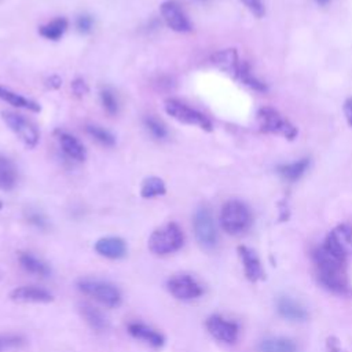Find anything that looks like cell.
Instances as JSON below:
<instances>
[{"instance_id":"cell-1","label":"cell","mask_w":352,"mask_h":352,"mask_svg":"<svg viewBox=\"0 0 352 352\" xmlns=\"http://www.w3.org/2000/svg\"><path fill=\"white\" fill-rule=\"evenodd\" d=\"M183 245H184L183 230L175 221L166 223L155 228L147 239V248L155 256H169L180 250Z\"/></svg>"},{"instance_id":"cell-28","label":"cell","mask_w":352,"mask_h":352,"mask_svg":"<svg viewBox=\"0 0 352 352\" xmlns=\"http://www.w3.org/2000/svg\"><path fill=\"white\" fill-rule=\"evenodd\" d=\"M143 122H144V126L147 128V131L155 139H165L168 136V129H166L165 124L161 120H158L157 117L147 116V117H144Z\"/></svg>"},{"instance_id":"cell-30","label":"cell","mask_w":352,"mask_h":352,"mask_svg":"<svg viewBox=\"0 0 352 352\" xmlns=\"http://www.w3.org/2000/svg\"><path fill=\"white\" fill-rule=\"evenodd\" d=\"M338 239L341 241L342 246L345 248L346 253H352V226L349 224H340L334 230Z\"/></svg>"},{"instance_id":"cell-9","label":"cell","mask_w":352,"mask_h":352,"mask_svg":"<svg viewBox=\"0 0 352 352\" xmlns=\"http://www.w3.org/2000/svg\"><path fill=\"white\" fill-rule=\"evenodd\" d=\"M205 327L214 340L224 344H234L239 336V326L236 324V322L217 314L206 318Z\"/></svg>"},{"instance_id":"cell-34","label":"cell","mask_w":352,"mask_h":352,"mask_svg":"<svg viewBox=\"0 0 352 352\" xmlns=\"http://www.w3.org/2000/svg\"><path fill=\"white\" fill-rule=\"evenodd\" d=\"M241 1H242V3L248 7V10H249L253 15H256L257 18H260V16L264 15L265 10H264V4H263L261 0H241Z\"/></svg>"},{"instance_id":"cell-17","label":"cell","mask_w":352,"mask_h":352,"mask_svg":"<svg viewBox=\"0 0 352 352\" xmlns=\"http://www.w3.org/2000/svg\"><path fill=\"white\" fill-rule=\"evenodd\" d=\"M18 263L25 272L38 278H48L52 272L50 264L32 252H21L18 254Z\"/></svg>"},{"instance_id":"cell-25","label":"cell","mask_w":352,"mask_h":352,"mask_svg":"<svg viewBox=\"0 0 352 352\" xmlns=\"http://www.w3.org/2000/svg\"><path fill=\"white\" fill-rule=\"evenodd\" d=\"M322 248H323L324 250H327V252H329L333 257H336L337 260H340V261H342V263H346V256H348V253H346L345 248L342 246L341 241L338 239L337 234L334 232V230L327 234L324 242L322 243Z\"/></svg>"},{"instance_id":"cell-8","label":"cell","mask_w":352,"mask_h":352,"mask_svg":"<svg viewBox=\"0 0 352 352\" xmlns=\"http://www.w3.org/2000/svg\"><path fill=\"white\" fill-rule=\"evenodd\" d=\"M257 121L258 126L264 132L282 135L287 139H294L297 136V129L294 128V125H292L272 107H261L257 111Z\"/></svg>"},{"instance_id":"cell-7","label":"cell","mask_w":352,"mask_h":352,"mask_svg":"<svg viewBox=\"0 0 352 352\" xmlns=\"http://www.w3.org/2000/svg\"><path fill=\"white\" fill-rule=\"evenodd\" d=\"M166 289L176 300L191 301L197 300L204 294L202 285L190 274L179 272L168 278Z\"/></svg>"},{"instance_id":"cell-37","label":"cell","mask_w":352,"mask_h":352,"mask_svg":"<svg viewBox=\"0 0 352 352\" xmlns=\"http://www.w3.org/2000/svg\"><path fill=\"white\" fill-rule=\"evenodd\" d=\"M344 114L348 124L352 126V98H349L344 104Z\"/></svg>"},{"instance_id":"cell-36","label":"cell","mask_w":352,"mask_h":352,"mask_svg":"<svg viewBox=\"0 0 352 352\" xmlns=\"http://www.w3.org/2000/svg\"><path fill=\"white\" fill-rule=\"evenodd\" d=\"M45 85H47V88H50V89H58V88L62 85V78H60L59 76H56V74L50 76V77L45 80Z\"/></svg>"},{"instance_id":"cell-11","label":"cell","mask_w":352,"mask_h":352,"mask_svg":"<svg viewBox=\"0 0 352 352\" xmlns=\"http://www.w3.org/2000/svg\"><path fill=\"white\" fill-rule=\"evenodd\" d=\"M126 331L131 337L148 345L153 349H160L165 344L164 334L143 322H129L126 324Z\"/></svg>"},{"instance_id":"cell-21","label":"cell","mask_w":352,"mask_h":352,"mask_svg":"<svg viewBox=\"0 0 352 352\" xmlns=\"http://www.w3.org/2000/svg\"><path fill=\"white\" fill-rule=\"evenodd\" d=\"M18 172L15 164L6 155L0 154V190L11 191L16 186Z\"/></svg>"},{"instance_id":"cell-39","label":"cell","mask_w":352,"mask_h":352,"mask_svg":"<svg viewBox=\"0 0 352 352\" xmlns=\"http://www.w3.org/2000/svg\"><path fill=\"white\" fill-rule=\"evenodd\" d=\"M1 209H3V202L0 201V210H1Z\"/></svg>"},{"instance_id":"cell-15","label":"cell","mask_w":352,"mask_h":352,"mask_svg":"<svg viewBox=\"0 0 352 352\" xmlns=\"http://www.w3.org/2000/svg\"><path fill=\"white\" fill-rule=\"evenodd\" d=\"M58 143L62 148V151L65 153L66 157H69L73 161L77 162H82L87 158V150L84 147V144L72 133L66 132V131H55Z\"/></svg>"},{"instance_id":"cell-23","label":"cell","mask_w":352,"mask_h":352,"mask_svg":"<svg viewBox=\"0 0 352 352\" xmlns=\"http://www.w3.org/2000/svg\"><path fill=\"white\" fill-rule=\"evenodd\" d=\"M67 19L66 18H55L45 25H41L38 28V33L41 37L51 40V41H58L66 32L67 29Z\"/></svg>"},{"instance_id":"cell-13","label":"cell","mask_w":352,"mask_h":352,"mask_svg":"<svg viewBox=\"0 0 352 352\" xmlns=\"http://www.w3.org/2000/svg\"><path fill=\"white\" fill-rule=\"evenodd\" d=\"M94 249L99 256H102L104 258H109V260L124 258L128 253L126 242L122 238L114 236V235L99 238L95 242Z\"/></svg>"},{"instance_id":"cell-38","label":"cell","mask_w":352,"mask_h":352,"mask_svg":"<svg viewBox=\"0 0 352 352\" xmlns=\"http://www.w3.org/2000/svg\"><path fill=\"white\" fill-rule=\"evenodd\" d=\"M318 1H320V3H323V4H324L327 0H318Z\"/></svg>"},{"instance_id":"cell-33","label":"cell","mask_w":352,"mask_h":352,"mask_svg":"<svg viewBox=\"0 0 352 352\" xmlns=\"http://www.w3.org/2000/svg\"><path fill=\"white\" fill-rule=\"evenodd\" d=\"M76 28L80 33L88 34L94 29V18L89 14H81L76 19Z\"/></svg>"},{"instance_id":"cell-5","label":"cell","mask_w":352,"mask_h":352,"mask_svg":"<svg viewBox=\"0 0 352 352\" xmlns=\"http://www.w3.org/2000/svg\"><path fill=\"white\" fill-rule=\"evenodd\" d=\"M192 230H194L197 242L204 249L210 250L216 248L219 241L217 228H216L213 216L206 206H201L199 209H197L192 219Z\"/></svg>"},{"instance_id":"cell-4","label":"cell","mask_w":352,"mask_h":352,"mask_svg":"<svg viewBox=\"0 0 352 352\" xmlns=\"http://www.w3.org/2000/svg\"><path fill=\"white\" fill-rule=\"evenodd\" d=\"M164 110L168 116H170L173 120H176L182 124L194 125V126H198L208 132L212 131V122L205 114L190 107L188 104L183 103L179 99H175V98L166 99L164 102Z\"/></svg>"},{"instance_id":"cell-3","label":"cell","mask_w":352,"mask_h":352,"mask_svg":"<svg viewBox=\"0 0 352 352\" xmlns=\"http://www.w3.org/2000/svg\"><path fill=\"white\" fill-rule=\"evenodd\" d=\"M252 224L250 209L238 199L227 201L220 212V226L230 235H241Z\"/></svg>"},{"instance_id":"cell-18","label":"cell","mask_w":352,"mask_h":352,"mask_svg":"<svg viewBox=\"0 0 352 352\" xmlns=\"http://www.w3.org/2000/svg\"><path fill=\"white\" fill-rule=\"evenodd\" d=\"M278 314L292 322H302L308 318L307 309L290 297H280L276 302Z\"/></svg>"},{"instance_id":"cell-12","label":"cell","mask_w":352,"mask_h":352,"mask_svg":"<svg viewBox=\"0 0 352 352\" xmlns=\"http://www.w3.org/2000/svg\"><path fill=\"white\" fill-rule=\"evenodd\" d=\"M10 298L15 302H33V304H47L54 300V296L50 290L36 286V285H23L12 289L10 292Z\"/></svg>"},{"instance_id":"cell-27","label":"cell","mask_w":352,"mask_h":352,"mask_svg":"<svg viewBox=\"0 0 352 352\" xmlns=\"http://www.w3.org/2000/svg\"><path fill=\"white\" fill-rule=\"evenodd\" d=\"M307 168H308V161L307 160H300V161H296V162H292V164L282 165V166H279L278 170H279V173L282 175L283 179L294 182V180H297L302 176V173L307 170Z\"/></svg>"},{"instance_id":"cell-14","label":"cell","mask_w":352,"mask_h":352,"mask_svg":"<svg viewBox=\"0 0 352 352\" xmlns=\"http://www.w3.org/2000/svg\"><path fill=\"white\" fill-rule=\"evenodd\" d=\"M210 62L219 67L220 70L228 73L230 76L238 78L242 67H243V62L239 60L238 52L234 48H226V50H220L217 52H214L210 56Z\"/></svg>"},{"instance_id":"cell-31","label":"cell","mask_w":352,"mask_h":352,"mask_svg":"<svg viewBox=\"0 0 352 352\" xmlns=\"http://www.w3.org/2000/svg\"><path fill=\"white\" fill-rule=\"evenodd\" d=\"M22 344H23V338L21 336H16V334L0 336V351L18 348Z\"/></svg>"},{"instance_id":"cell-2","label":"cell","mask_w":352,"mask_h":352,"mask_svg":"<svg viewBox=\"0 0 352 352\" xmlns=\"http://www.w3.org/2000/svg\"><path fill=\"white\" fill-rule=\"evenodd\" d=\"M77 289L82 294L94 298L95 301L107 308H117L122 302V294L120 289L106 279L84 276L77 280Z\"/></svg>"},{"instance_id":"cell-10","label":"cell","mask_w":352,"mask_h":352,"mask_svg":"<svg viewBox=\"0 0 352 352\" xmlns=\"http://www.w3.org/2000/svg\"><path fill=\"white\" fill-rule=\"evenodd\" d=\"M160 12L162 19L165 21L166 26L177 33H187L191 32L192 25L184 11L172 0H166L160 6Z\"/></svg>"},{"instance_id":"cell-19","label":"cell","mask_w":352,"mask_h":352,"mask_svg":"<svg viewBox=\"0 0 352 352\" xmlns=\"http://www.w3.org/2000/svg\"><path fill=\"white\" fill-rule=\"evenodd\" d=\"M80 314L84 318V320L88 323V326L95 331H103L109 326V320L103 311H100L98 307L89 304V302H81L78 305Z\"/></svg>"},{"instance_id":"cell-29","label":"cell","mask_w":352,"mask_h":352,"mask_svg":"<svg viewBox=\"0 0 352 352\" xmlns=\"http://www.w3.org/2000/svg\"><path fill=\"white\" fill-rule=\"evenodd\" d=\"M99 98H100V103H102L103 109L110 116H114L118 113V100L110 88H102L99 92Z\"/></svg>"},{"instance_id":"cell-32","label":"cell","mask_w":352,"mask_h":352,"mask_svg":"<svg viewBox=\"0 0 352 352\" xmlns=\"http://www.w3.org/2000/svg\"><path fill=\"white\" fill-rule=\"evenodd\" d=\"M26 220H28L33 227H36V228H38V230H47V227H48L47 217H45L43 213L37 212V210H29V212L26 213Z\"/></svg>"},{"instance_id":"cell-20","label":"cell","mask_w":352,"mask_h":352,"mask_svg":"<svg viewBox=\"0 0 352 352\" xmlns=\"http://www.w3.org/2000/svg\"><path fill=\"white\" fill-rule=\"evenodd\" d=\"M0 99L7 102V103H10L14 107L30 110L33 113H38L41 110V107H40V104L37 102H34V100H32L29 98H25L21 94L14 92L10 88L3 87V85H0Z\"/></svg>"},{"instance_id":"cell-16","label":"cell","mask_w":352,"mask_h":352,"mask_svg":"<svg viewBox=\"0 0 352 352\" xmlns=\"http://www.w3.org/2000/svg\"><path fill=\"white\" fill-rule=\"evenodd\" d=\"M236 252H238L239 260L242 263L245 276L250 282L261 280L264 278V271H263V267H261V263H260L257 254L250 248L243 246V245L238 246Z\"/></svg>"},{"instance_id":"cell-35","label":"cell","mask_w":352,"mask_h":352,"mask_svg":"<svg viewBox=\"0 0 352 352\" xmlns=\"http://www.w3.org/2000/svg\"><path fill=\"white\" fill-rule=\"evenodd\" d=\"M72 91L77 98H82L88 94L89 88L87 85V82L82 78H76L72 81Z\"/></svg>"},{"instance_id":"cell-24","label":"cell","mask_w":352,"mask_h":352,"mask_svg":"<svg viewBox=\"0 0 352 352\" xmlns=\"http://www.w3.org/2000/svg\"><path fill=\"white\" fill-rule=\"evenodd\" d=\"M166 194V186L161 177L148 176L140 184V197L144 199L161 197Z\"/></svg>"},{"instance_id":"cell-6","label":"cell","mask_w":352,"mask_h":352,"mask_svg":"<svg viewBox=\"0 0 352 352\" xmlns=\"http://www.w3.org/2000/svg\"><path fill=\"white\" fill-rule=\"evenodd\" d=\"M1 118L8 129L21 140L26 148H34L37 146L40 135L29 120L14 111H1Z\"/></svg>"},{"instance_id":"cell-22","label":"cell","mask_w":352,"mask_h":352,"mask_svg":"<svg viewBox=\"0 0 352 352\" xmlns=\"http://www.w3.org/2000/svg\"><path fill=\"white\" fill-rule=\"evenodd\" d=\"M257 349L258 352H297V345L286 337H271L263 340Z\"/></svg>"},{"instance_id":"cell-26","label":"cell","mask_w":352,"mask_h":352,"mask_svg":"<svg viewBox=\"0 0 352 352\" xmlns=\"http://www.w3.org/2000/svg\"><path fill=\"white\" fill-rule=\"evenodd\" d=\"M85 132L94 139L96 140L99 144L104 146V147H113L116 144V138L113 133H110L107 129L102 128L100 125L96 124H88L85 125Z\"/></svg>"}]
</instances>
